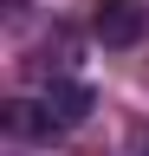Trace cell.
<instances>
[{
  "label": "cell",
  "instance_id": "cell-1",
  "mask_svg": "<svg viewBox=\"0 0 149 156\" xmlns=\"http://www.w3.org/2000/svg\"><path fill=\"white\" fill-rule=\"evenodd\" d=\"M32 98H39V111L52 117V136L84 130V124H91V111H97V91H91L84 78H46Z\"/></svg>",
  "mask_w": 149,
  "mask_h": 156
},
{
  "label": "cell",
  "instance_id": "cell-2",
  "mask_svg": "<svg viewBox=\"0 0 149 156\" xmlns=\"http://www.w3.org/2000/svg\"><path fill=\"white\" fill-rule=\"evenodd\" d=\"M91 33H97L110 52H130V46H143V39H149V7H143V0H97Z\"/></svg>",
  "mask_w": 149,
  "mask_h": 156
},
{
  "label": "cell",
  "instance_id": "cell-3",
  "mask_svg": "<svg viewBox=\"0 0 149 156\" xmlns=\"http://www.w3.org/2000/svg\"><path fill=\"white\" fill-rule=\"evenodd\" d=\"M0 130H7L13 143H59V136H52V117L39 111V98H7V104H0Z\"/></svg>",
  "mask_w": 149,
  "mask_h": 156
}]
</instances>
